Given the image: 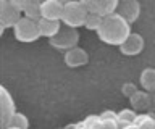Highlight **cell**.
I'll list each match as a JSON object with an SVG mask.
<instances>
[{
	"instance_id": "obj_1",
	"label": "cell",
	"mask_w": 155,
	"mask_h": 129,
	"mask_svg": "<svg viewBox=\"0 0 155 129\" xmlns=\"http://www.w3.org/2000/svg\"><path fill=\"white\" fill-rule=\"evenodd\" d=\"M133 34L131 32V24L118 13H111L108 16H104L102 24L97 31V36L102 42L108 45H121L128 37Z\"/></svg>"
},
{
	"instance_id": "obj_2",
	"label": "cell",
	"mask_w": 155,
	"mask_h": 129,
	"mask_svg": "<svg viewBox=\"0 0 155 129\" xmlns=\"http://www.w3.org/2000/svg\"><path fill=\"white\" fill-rule=\"evenodd\" d=\"M89 15V10L84 7V3L81 0H71L68 2L65 8H63V16H61V23L65 26L70 27H78L86 24V18Z\"/></svg>"
},
{
	"instance_id": "obj_3",
	"label": "cell",
	"mask_w": 155,
	"mask_h": 129,
	"mask_svg": "<svg viewBox=\"0 0 155 129\" xmlns=\"http://www.w3.org/2000/svg\"><path fill=\"white\" fill-rule=\"evenodd\" d=\"M13 32H15V39L19 42H26V44L36 42L41 37V31H39L37 21L29 20L26 16H23L18 21V24L13 27Z\"/></svg>"
},
{
	"instance_id": "obj_4",
	"label": "cell",
	"mask_w": 155,
	"mask_h": 129,
	"mask_svg": "<svg viewBox=\"0 0 155 129\" xmlns=\"http://www.w3.org/2000/svg\"><path fill=\"white\" fill-rule=\"evenodd\" d=\"M78 42H79V31L70 26H63L55 37L48 39V44L58 50H71L78 47Z\"/></svg>"
},
{
	"instance_id": "obj_5",
	"label": "cell",
	"mask_w": 155,
	"mask_h": 129,
	"mask_svg": "<svg viewBox=\"0 0 155 129\" xmlns=\"http://www.w3.org/2000/svg\"><path fill=\"white\" fill-rule=\"evenodd\" d=\"M23 13L21 10L15 5V2L10 0H2L0 2V23H2V32L7 27H15L18 24V21L21 20Z\"/></svg>"
},
{
	"instance_id": "obj_6",
	"label": "cell",
	"mask_w": 155,
	"mask_h": 129,
	"mask_svg": "<svg viewBox=\"0 0 155 129\" xmlns=\"http://www.w3.org/2000/svg\"><path fill=\"white\" fill-rule=\"evenodd\" d=\"M16 113V108H15V100L12 97V94L8 92L7 87H0V123H2V129H8L10 123Z\"/></svg>"
},
{
	"instance_id": "obj_7",
	"label": "cell",
	"mask_w": 155,
	"mask_h": 129,
	"mask_svg": "<svg viewBox=\"0 0 155 129\" xmlns=\"http://www.w3.org/2000/svg\"><path fill=\"white\" fill-rule=\"evenodd\" d=\"M89 13H97L100 16H108L116 13L120 5V0H81Z\"/></svg>"
},
{
	"instance_id": "obj_8",
	"label": "cell",
	"mask_w": 155,
	"mask_h": 129,
	"mask_svg": "<svg viewBox=\"0 0 155 129\" xmlns=\"http://www.w3.org/2000/svg\"><path fill=\"white\" fill-rule=\"evenodd\" d=\"M144 47H145L144 37L140 34H137V32H133V34L120 45V52L126 56H136L144 50Z\"/></svg>"
},
{
	"instance_id": "obj_9",
	"label": "cell",
	"mask_w": 155,
	"mask_h": 129,
	"mask_svg": "<svg viewBox=\"0 0 155 129\" xmlns=\"http://www.w3.org/2000/svg\"><path fill=\"white\" fill-rule=\"evenodd\" d=\"M118 15H121L129 24H133L139 20L140 15V3L137 0H129V2H120L118 10H116Z\"/></svg>"
},
{
	"instance_id": "obj_10",
	"label": "cell",
	"mask_w": 155,
	"mask_h": 129,
	"mask_svg": "<svg viewBox=\"0 0 155 129\" xmlns=\"http://www.w3.org/2000/svg\"><path fill=\"white\" fill-rule=\"evenodd\" d=\"M63 8L65 5L57 0H44L41 3V15L45 20H53V21H61L63 16Z\"/></svg>"
},
{
	"instance_id": "obj_11",
	"label": "cell",
	"mask_w": 155,
	"mask_h": 129,
	"mask_svg": "<svg viewBox=\"0 0 155 129\" xmlns=\"http://www.w3.org/2000/svg\"><path fill=\"white\" fill-rule=\"evenodd\" d=\"M63 61H65V65L70 66V68H79V66H84L87 61H89V55H87V52L84 49L74 47V49L65 52Z\"/></svg>"
},
{
	"instance_id": "obj_12",
	"label": "cell",
	"mask_w": 155,
	"mask_h": 129,
	"mask_svg": "<svg viewBox=\"0 0 155 129\" xmlns=\"http://www.w3.org/2000/svg\"><path fill=\"white\" fill-rule=\"evenodd\" d=\"M39 24V31H41V36L47 37V39H52L55 37L61 29V21H53V20H45V18H41L37 21Z\"/></svg>"
},
{
	"instance_id": "obj_13",
	"label": "cell",
	"mask_w": 155,
	"mask_h": 129,
	"mask_svg": "<svg viewBox=\"0 0 155 129\" xmlns=\"http://www.w3.org/2000/svg\"><path fill=\"white\" fill-rule=\"evenodd\" d=\"M129 100H131V107H133V110H136V111H145V110L152 105L150 94L145 92V90H137Z\"/></svg>"
},
{
	"instance_id": "obj_14",
	"label": "cell",
	"mask_w": 155,
	"mask_h": 129,
	"mask_svg": "<svg viewBox=\"0 0 155 129\" xmlns=\"http://www.w3.org/2000/svg\"><path fill=\"white\" fill-rule=\"evenodd\" d=\"M139 82L145 92H153L155 90V68H145L139 76Z\"/></svg>"
},
{
	"instance_id": "obj_15",
	"label": "cell",
	"mask_w": 155,
	"mask_h": 129,
	"mask_svg": "<svg viewBox=\"0 0 155 129\" xmlns=\"http://www.w3.org/2000/svg\"><path fill=\"white\" fill-rule=\"evenodd\" d=\"M136 118H137V113L136 110H131V108H124L118 113V124H120V129L124 127V126H129V124H134L136 123Z\"/></svg>"
},
{
	"instance_id": "obj_16",
	"label": "cell",
	"mask_w": 155,
	"mask_h": 129,
	"mask_svg": "<svg viewBox=\"0 0 155 129\" xmlns=\"http://www.w3.org/2000/svg\"><path fill=\"white\" fill-rule=\"evenodd\" d=\"M134 124L139 129H155V114H137Z\"/></svg>"
},
{
	"instance_id": "obj_17",
	"label": "cell",
	"mask_w": 155,
	"mask_h": 129,
	"mask_svg": "<svg viewBox=\"0 0 155 129\" xmlns=\"http://www.w3.org/2000/svg\"><path fill=\"white\" fill-rule=\"evenodd\" d=\"M102 20H104V16L97 15V13H89L86 18V24L84 27L89 31H99V27L102 24Z\"/></svg>"
},
{
	"instance_id": "obj_18",
	"label": "cell",
	"mask_w": 155,
	"mask_h": 129,
	"mask_svg": "<svg viewBox=\"0 0 155 129\" xmlns=\"http://www.w3.org/2000/svg\"><path fill=\"white\" fill-rule=\"evenodd\" d=\"M10 127H16V129H28L29 127V119L26 114L16 111L15 113V116L12 119V123H10Z\"/></svg>"
},
{
	"instance_id": "obj_19",
	"label": "cell",
	"mask_w": 155,
	"mask_h": 129,
	"mask_svg": "<svg viewBox=\"0 0 155 129\" xmlns=\"http://www.w3.org/2000/svg\"><path fill=\"white\" fill-rule=\"evenodd\" d=\"M23 15L29 18V20H34V21H39L42 18L41 15V3H36V2H32L31 5H29L26 10L23 11Z\"/></svg>"
},
{
	"instance_id": "obj_20",
	"label": "cell",
	"mask_w": 155,
	"mask_h": 129,
	"mask_svg": "<svg viewBox=\"0 0 155 129\" xmlns=\"http://www.w3.org/2000/svg\"><path fill=\"white\" fill-rule=\"evenodd\" d=\"M82 123H84V126L87 129H100L102 118H100V114H91V116H87Z\"/></svg>"
},
{
	"instance_id": "obj_21",
	"label": "cell",
	"mask_w": 155,
	"mask_h": 129,
	"mask_svg": "<svg viewBox=\"0 0 155 129\" xmlns=\"http://www.w3.org/2000/svg\"><path fill=\"white\" fill-rule=\"evenodd\" d=\"M100 129H120L118 118H102Z\"/></svg>"
},
{
	"instance_id": "obj_22",
	"label": "cell",
	"mask_w": 155,
	"mask_h": 129,
	"mask_svg": "<svg viewBox=\"0 0 155 129\" xmlns=\"http://www.w3.org/2000/svg\"><path fill=\"white\" fill-rule=\"evenodd\" d=\"M136 92H137V87H136V84H133V82H126V84H123V87H121V94L128 98H131Z\"/></svg>"
},
{
	"instance_id": "obj_23",
	"label": "cell",
	"mask_w": 155,
	"mask_h": 129,
	"mask_svg": "<svg viewBox=\"0 0 155 129\" xmlns=\"http://www.w3.org/2000/svg\"><path fill=\"white\" fill-rule=\"evenodd\" d=\"M31 3H32V0H16V2H15V5H16L19 10H21V13H23L29 5H31Z\"/></svg>"
},
{
	"instance_id": "obj_24",
	"label": "cell",
	"mask_w": 155,
	"mask_h": 129,
	"mask_svg": "<svg viewBox=\"0 0 155 129\" xmlns=\"http://www.w3.org/2000/svg\"><path fill=\"white\" fill-rule=\"evenodd\" d=\"M68 129H87L84 126V123H78V124H71V126H68Z\"/></svg>"
},
{
	"instance_id": "obj_25",
	"label": "cell",
	"mask_w": 155,
	"mask_h": 129,
	"mask_svg": "<svg viewBox=\"0 0 155 129\" xmlns=\"http://www.w3.org/2000/svg\"><path fill=\"white\" fill-rule=\"evenodd\" d=\"M121 129H139L136 124H129V126H124V127H121Z\"/></svg>"
},
{
	"instance_id": "obj_26",
	"label": "cell",
	"mask_w": 155,
	"mask_h": 129,
	"mask_svg": "<svg viewBox=\"0 0 155 129\" xmlns=\"http://www.w3.org/2000/svg\"><path fill=\"white\" fill-rule=\"evenodd\" d=\"M150 100H152V103H155V90L150 92Z\"/></svg>"
},
{
	"instance_id": "obj_27",
	"label": "cell",
	"mask_w": 155,
	"mask_h": 129,
	"mask_svg": "<svg viewBox=\"0 0 155 129\" xmlns=\"http://www.w3.org/2000/svg\"><path fill=\"white\" fill-rule=\"evenodd\" d=\"M57 2H60V3H63V5H66V3L71 2V0H57Z\"/></svg>"
},
{
	"instance_id": "obj_28",
	"label": "cell",
	"mask_w": 155,
	"mask_h": 129,
	"mask_svg": "<svg viewBox=\"0 0 155 129\" xmlns=\"http://www.w3.org/2000/svg\"><path fill=\"white\" fill-rule=\"evenodd\" d=\"M32 2H36V3H42L44 0H32Z\"/></svg>"
},
{
	"instance_id": "obj_29",
	"label": "cell",
	"mask_w": 155,
	"mask_h": 129,
	"mask_svg": "<svg viewBox=\"0 0 155 129\" xmlns=\"http://www.w3.org/2000/svg\"><path fill=\"white\" fill-rule=\"evenodd\" d=\"M120 2H129V0H120Z\"/></svg>"
},
{
	"instance_id": "obj_30",
	"label": "cell",
	"mask_w": 155,
	"mask_h": 129,
	"mask_svg": "<svg viewBox=\"0 0 155 129\" xmlns=\"http://www.w3.org/2000/svg\"><path fill=\"white\" fill-rule=\"evenodd\" d=\"M8 129H16V127H8Z\"/></svg>"
},
{
	"instance_id": "obj_31",
	"label": "cell",
	"mask_w": 155,
	"mask_h": 129,
	"mask_svg": "<svg viewBox=\"0 0 155 129\" xmlns=\"http://www.w3.org/2000/svg\"><path fill=\"white\" fill-rule=\"evenodd\" d=\"M10 2H16V0H10Z\"/></svg>"
}]
</instances>
